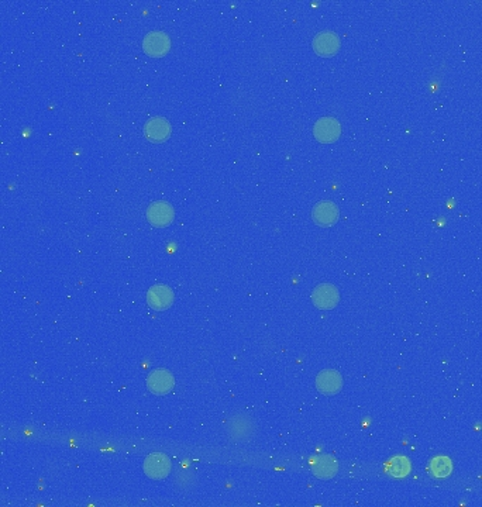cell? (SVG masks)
<instances>
[{"instance_id": "cell-1", "label": "cell", "mask_w": 482, "mask_h": 507, "mask_svg": "<svg viewBox=\"0 0 482 507\" xmlns=\"http://www.w3.org/2000/svg\"><path fill=\"white\" fill-rule=\"evenodd\" d=\"M313 136L321 144L336 143L341 136V124L334 117H321L314 123Z\"/></svg>"}, {"instance_id": "cell-2", "label": "cell", "mask_w": 482, "mask_h": 507, "mask_svg": "<svg viewBox=\"0 0 482 507\" xmlns=\"http://www.w3.org/2000/svg\"><path fill=\"white\" fill-rule=\"evenodd\" d=\"M143 49L148 57L161 58L171 49V38L165 32H151L143 40Z\"/></svg>"}, {"instance_id": "cell-3", "label": "cell", "mask_w": 482, "mask_h": 507, "mask_svg": "<svg viewBox=\"0 0 482 507\" xmlns=\"http://www.w3.org/2000/svg\"><path fill=\"white\" fill-rule=\"evenodd\" d=\"M340 293L332 283H320L312 292V302L320 310H332L338 305Z\"/></svg>"}, {"instance_id": "cell-4", "label": "cell", "mask_w": 482, "mask_h": 507, "mask_svg": "<svg viewBox=\"0 0 482 507\" xmlns=\"http://www.w3.org/2000/svg\"><path fill=\"white\" fill-rule=\"evenodd\" d=\"M341 45L340 36L336 32L325 30L316 34L313 38V49L320 57H333L336 56Z\"/></svg>"}, {"instance_id": "cell-5", "label": "cell", "mask_w": 482, "mask_h": 507, "mask_svg": "<svg viewBox=\"0 0 482 507\" xmlns=\"http://www.w3.org/2000/svg\"><path fill=\"white\" fill-rule=\"evenodd\" d=\"M174 207L164 200L154 202L147 209V220L154 227H167L174 222Z\"/></svg>"}, {"instance_id": "cell-6", "label": "cell", "mask_w": 482, "mask_h": 507, "mask_svg": "<svg viewBox=\"0 0 482 507\" xmlns=\"http://www.w3.org/2000/svg\"><path fill=\"white\" fill-rule=\"evenodd\" d=\"M172 127L165 117H151L144 124V136L151 143H164L171 137Z\"/></svg>"}, {"instance_id": "cell-7", "label": "cell", "mask_w": 482, "mask_h": 507, "mask_svg": "<svg viewBox=\"0 0 482 507\" xmlns=\"http://www.w3.org/2000/svg\"><path fill=\"white\" fill-rule=\"evenodd\" d=\"M340 217V210L336 203L330 200L319 202L312 211L313 222L320 227H332Z\"/></svg>"}, {"instance_id": "cell-8", "label": "cell", "mask_w": 482, "mask_h": 507, "mask_svg": "<svg viewBox=\"0 0 482 507\" xmlns=\"http://www.w3.org/2000/svg\"><path fill=\"white\" fill-rule=\"evenodd\" d=\"M144 472L148 477L155 480L165 479L171 472V461L165 453H151V456L146 458Z\"/></svg>"}, {"instance_id": "cell-9", "label": "cell", "mask_w": 482, "mask_h": 507, "mask_svg": "<svg viewBox=\"0 0 482 507\" xmlns=\"http://www.w3.org/2000/svg\"><path fill=\"white\" fill-rule=\"evenodd\" d=\"M174 292L167 285H155L147 293V303L152 310L163 311L174 303Z\"/></svg>"}, {"instance_id": "cell-10", "label": "cell", "mask_w": 482, "mask_h": 507, "mask_svg": "<svg viewBox=\"0 0 482 507\" xmlns=\"http://www.w3.org/2000/svg\"><path fill=\"white\" fill-rule=\"evenodd\" d=\"M147 386L155 394H165L175 386V379L167 369H155L147 378Z\"/></svg>"}, {"instance_id": "cell-11", "label": "cell", "mask_w": 482, "mask_h": 507, "mask_svg": "<svg viewBox=\"0 0 482 507\" xmlns=\"http://www.w3.org/2000/svg\"><path fill=\"white\" fill-rule=\"evenodd\" d=\"M316 388L323 394H336L343 388V378L337 370H321L316 378Z\"/></svg>"}, {"instance_id": "cell-12", "label": "cell", "mask_w": 482, "mask_h": 507, "mask_svg": "<svg viewBox=\"0 0 482 507\" xmlns=\"http://www.w3.org/2000/svg\"><path fill=\"white\" fill-rule=\"evenodd\" d=\"M338 465L336 460L330 456L320 457L313 465V473L320 479H330L337 473Z\"/></svg>"}, {"instance_id": "cell-13", "label": "cell", "mask_w": 482, "mask_h": 507, "mask_svg": "<svg viewBox=\"0 0 482 507\" xmlns=\"http://www.w3.org/2000/svg\"><path fill=\"white\" fill-rule=\"evenodd\" d=\"M388 471L395 477H404L411 472V462L406 457H393L388 464Z\"/></svg>"}, {"instance_id": "cell-14", "label": "cell", "mask_w": 482, "mask_h": 507, "mask_svg": "<svg viewBox=\"0 0 482 507\" xmlns=\"http://www.w3.org/2000/svg\"><path fill=\"white\" fill-rule=\"evenodd\" d=\"M432 472L437 477H446L451 472V462L447 457H437L432 461Z\"/></svg>"}]
</instances>
